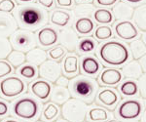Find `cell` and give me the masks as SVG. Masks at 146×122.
I'll return each mask as SVG.
<instances>
[{
	"mask_svg": "<svg viewBox=\"0 0 146 122\" xmlns=\"http://www.w3.org/2000/svg\"><path fill=\"white\" fill-rule=\"evenodd\" d=\"M37 40L43 47H51L58 41V34L56 29L51 27L41 29L37 33Z\"/></svg>",
	"mask_w": 146,
	"mask_h": 122,
	"instance_id": "13",
	"label": "cell"
},
{
	"mask_svg": "<svg viewBox=\"0 0 146 122\" xmlns=\"http://www.w3.org/2000/svg\"><path fill=\"white\" fill-rule=\"evenodd\" d=\"M96 99L98 102H100V104L106 107L107 109H112L118 104L120 97L118 93L113 89H103L98 93Z\"/></svg>",
	"mask_w": 146,
	"mask_h": 122,
	"instance_id": "14",
	"label": "cell"
},
{
	"mask_svg": "<svg viewBox=\"0 0 146 122\" xmlns=\"http://www.w3.org/2000/svg\"><path fill=\"white\" fill-rule=\"evenodd\" d=\"M121 72L124 77H126L128 79H133V80H138V78L143 73L139 63L136 60H133L131 62L125 64L123 67H122Z\"/></svg>",
	"mask_w": 146,
	"mask_h": 122,
	"instance_id": "19",
	"label": "cell"
},
{
	"mask_svg": "<svg viewBox=\"0 0 146 122\" xmlns=\"http://www.w3.org/2000/svg\"><path fill=\"white\" fill-rule=\"evenodd\" d=\"M10 41L12 48L21 52H29L30 50L36 48L37 39L33 31L27 29H18L10 36Z\"/></svg>",
	"mask_w": 146,
	"mask_h": 122,
	"instance_id": "5",
	"label": "cell"
},
{
	"mask_svg": "<svg viewBox=\"0 0 146 122\" xmlns=\"http://www.w3.org/2000/svg\"><path fill=\"white\" fill-rule=\"evenodd\" d=\"M142 104L138 100H127L117 109V116L123 120H135L142 113Z\"/></svg>",
	"mask_w": 146,
	"mask_h": 122,
	"instance_id": "8",
	"label": "cell"
},
{
	"mask_svg": "<svg viewBox=\"0 0 146 122\" xmlns=\"http://www.w3.org/2000/svg\"><path fill=\"white\" fill-rule=\"evenodd\" d=\"M94 18L96 23H102V25H108L113 22V15L111 11L107 9H98L94 13Z\"/></svg>",
	"mask_w": 146,
	"mask_h": 122,
	"instance_id": "31",
	"label": "cell"
},
{
	"mask_svg": "<svg viewBox=\"0 0 146 122\" xmlns=\"http://www.w3.org/2000/svg\"><path fill=\"white\" fill-rule=\"evenodd\" d=\"M120 92L126 97H135L139 93V89H138V85L135 81L126 80L120 86Z\"/></svg>",
	"mask_w": 146,
	"mask_h": 122,
	"instance_id": "29",
	"label": "cell"
},
{
	"mask_svg": "<svg viewBox=\"0 0 146 122\" xmlns=\"http://www.w3.org/2000/svg\"><path fill=\"white\" fill-rule=\"evenodd\" d=\"M20 2H23V3H27V2H32L34 0H19Z\"/></svg>",
	"mask_w": 146,
	"mask_h": 122,
	"instance_id": "49",
	"label": "cell"
},
{
	"mask_svg": "<svg viewBox=\"0 0 146 122\" xmlns=\"http://www.w3.org/2000/svg\"><path fill=\"white\" fill-rule=\"evenodd\" d=\"M20 74L22 75L23 78L27 79H33L36 77V69L34 67V65H23L22 67L19 70Z\"/></svg>",
	"mask_w": 146,
	"mask_h": 122,
	"instance_id": "36",
	"label": "cell"
},
{
	"mask_svg": "<svg viewBox=\"0 0 146 122\" xmlns=\"http://www.w3.org/2000/svg\"><path fill=\"white\" fill-rule=\"evenodd\" d=\"M63 71L69 76H75V74L78 73V58L76 56H67L64 59Z\"/></svg>",
	"mask_w": 146,
	"mask_h": 122,
	"instance_id": "25",
	"label": "cell"
},
{
	"mask_svg": "<svg viewBox=\"0 0 146 122\" xmlns=\"http://www.w3.org/2000/svg\"><path fill=\"white\" fill-rule=\"evenodd\" d=\"M16 3L14 0H0V12L10 14L16 9Z\"/></svg>",
	"mask_w": 146,
	"mask_h": 122,
	"instance_id": "38",
	"label": "cell"
},
{
	"mask_svg": "<svg viewBox=\"0 0 146 122\" xmlns=\"http://www.w3.org/2000/svg\"><path fill=\"white\" fill-rule=\"evenodd\" d=\"M124 122H140V121H137V120H126Z\"/></svg>",
	"mask_w": 146,
	"mask_h": 122,
	"instance_id": "51",
	"label": "cell"
},
{
	"mask_svg": "<svg viewBox=\"0 0 146 122\" xmlns=\"http://www.w3.org/2000/svg\"><path fill=\"white\" fill-rule=\"evenodd\" d=\"M95 23L91 18H81L78 19L75 23V30L81 35L90 34L94 30Z\"/></svg>",
	"mask_w": 146,
	"mask_h": 122,
	"instance_id": "23",
	"label": "cell"
},
{
	"mask_svg": "<svg viewBox=\"0 0 146 122\" xmlns=\"http://www.w3.org/2000/svg\"><path fill=\"white\" fill-rule=\"evenodd\" d=\"M88 114V105L83 101L70 98L62 105V115L67 122H84Z\"/></svg>",
	"mask_w": 146,
	"mask_h": 122,
	"instance_id": "4",
	"label": "cell"
},
{
	"mask_svg": "<svg viewBox=\"0 0 146 122\" xmlns=\"http://www.w3.org/2000/svg\"><path fill=\"white\" fill-rule=\"evenodd\" d=\"M66 54V50L63 48L62 46L58 45V46H56L54 47L53 49H51L50 51L48 52V55L52 60L54 61H56V60H60L62 59L63 56Z\"/></svg>",
	"mask_w": 146,
	"mask_h": 122,
	"instance_id": "37",
	"label": "cell"
},
{
	"mask_svg": "<svg viewBox=\"0 0 146 122\" xmlns=\"http://www.w3.org/2000/svg\"><path fill=\"white\" fill-rule=\"evenodd\" d=\"M143 105H144V107H146V99H143Z\"/></svg>",
	"mask_w": 146,
	"mask_h": 122,
	"instance_id": "52",
	"label": "cell"
},
{
	"mask_svg": "<svg viewBox=\"0 0 146 122\" xmlns=\"http://www.w3.org/2000/svg\"><path fill=\"white\" fill-rule=\"evenodd\" d=\"M96 4L98 6H103V7H109L114 5L117 2V0H96Z\"/></svg>",
	"mask_w": 146,
	"mask_h": 122,
	"instance_id": "42",
	"label": "cell"
},
{
	"mask_svg": "<svg viewBox=\"0 0 146 122\" xmlns=\"http://www.w3.org/2000/svg\"><path fill=\"white\" fill-rule=\"evenodd\" d=\"M30 90L35 97L41 101H46L50 97L52 92V87L48 81L46 80H36L30 85Z\"/></svg>",
	"mask_w": 146,
	"mask_h": 122,
	"instance_id": "16",
	"label": "cell"
},
{
	"mask_svg": "<svg viewBox=\"0 0 146 122\" xmlns=\"http://www.w3.org/2000/svg\"><path fill=\"white\" fill-rule=\"evenodd\" d=\"M135 9L129 4L120 1L112 9V15L118 21H131L133 16Z\"/></svg>",
	"mask_w": 146,
	"mask_h": 122,
	"instance_id": "17",
	"label": "cell"
},
{
	"mask_svg": "<svg viewBox=\"0 0 146 122\" xmlns=\"http://www.w3.org/2000/svg\"><path fill=\"white\" fill-rule=\"evenodd\" d=\"M89 119L93 122H105L108 119V112L102 107H93L89 111Z\"/></svg>",
	"mask_w": 146,
	"mask_h": 122,
	"instance_id": "30",
	"label": "cell"
},
{
	"mask_svg": "<svg viewBox=\"0 0 146 122\" xmlns=\"http://www.w3.org/2000/svg\"><path fill=\"white\" fill-rule=\"evenodd\" d=\"M98 55L105 64L113 67L125 65L129 59V52L127 46L116 40L102 44L98 50Z\"/></svg>",
	"mask_w": 146,
	"mask_h": 122,
	"instance_id": "3",
	"label": "cell"
},
{
	"mask_svg": "<svg viewBox=\"0 0 146 122\" xmlns=\"http://www.w3.org/2000/svg\"><path fill=\"white\" fill-rule=\"evenodd\" d=\"M70 98H71V95H70V92L67 87H60V86L56 85L52 89L50 100L54 104L58 105H62Z\"/></svg>",
	"mask_w": 146,
	"mask_h": 122,
	"instance_id": "20",
	"label": "cell"
},
{
	"mask_svg": "<svg viewBox=\"0 0 146 122\" xmlns=\"http://www.w3.org/2000/svg\"><path fill=\"white\" fill-rule=\"evenodd\" d=\"M56 3L60 7H71L73 5V0H56Z\"/></svg>",
	"mask_w": 146,
	"mask_h": 122,
	"instance_id": "44",
	"label": "cell"
},
{
	"mask_svg": "<svg viewBox=\"0 0 146 122\" xmlns=\"http://www.w3.org/2000/svg\"><path fill=\"white\" fill-rule=\"evenodd\" d=\"M0 122H1V121H0Z\"/></svg>",
	"mask_w": 146,
	"mask_h": 122,
	"instance_id": "57",
	"label": "cell"
},
{
	"mask_svg": "<svg viewBox=\"0 0 146 122\" xmlns=\"http://www.w3.org/2000/svg\"><path fill=\"white\" fill-rule=\"evenodd\" d=\"M95 37L98 40L102 41V40H106V39H109L110 37H112L113 35V31L112 29L108 25H101V27H98V29H96L95 31Z\"/></svg>",
	"mask_w": 146,
	"mask_h": 122,
	"instance_id": "32",
	"label": "cell"
},
{
	"mask_svg": "<svg viewBox=\"0 0 146 122\" xmlns=\"http://www.w3.org/2000/svg\"><path fill=\"white\" fill-rule=\"evenodd\" d=\"M129 49L133 60L136 61L141 59L146 54V44L141 39H133L129 43Z\"/></svg>",
	"mask_w": 146,
	"mask_h": 122,
	"instance_id": "27",
	"label": "cell"
},
{
	"mask_svg": "<svg viewBox=\"0 0 146 122\" xmlns=\"http://www.w3.org/2000/svg\"><path fill=\"white\" fill-rule=\"evenodd\" d=\"M6 59H7V62L12 65V67H15V69H19V67H21L22 65H23L27 63L25 53L17 50L12 51Z\"/></svg>",
	"mask_w": 146,
	"mask_h": 122,
	"instance_id": "28",
	"label": "cell"
},
{
	"mask_svg": "<svg viewBox=\"0 0 146 122\" xmlns=\"http://www.w3.org/2000/svg\"><path fill=\"white\" fill-rule=\"evenodd\" d=\"M58 109L55 104H47L46 107L43 111V117L47 121H52L58 117Z\"/></svg>",
	"mask_w": 146,
	"mask_h": 122,
	"instance_id": "34",
	"label": "cell"
},
{
	"mask_svg": "<svg viewBox=\"0 0 146 122\" xmlns=\"http://www.w3.org/2000/svg\"><path fill=\"white\" fill-rule=\"evenodd\" d=\"M56 86H60V87H68V84H69V80H68L67 77L60 75L56 79V81L55 82Z\"/></svg>",
	"mask_w": 146,
	"mask_h": 122,
	"instance_id": "41",
	"label": "cell"
},
{
	"mask_svg": "<svg viewBox=\"0 0 146 122\" xmlns=\"http://www.w3.org/2000/svg\"><path fill=\"white\" fill-rule=\"evenodd\" d=\"M27 56V62L31 65H41L45 61H47V54L46 51L42 50L40 48H34L30 50L29 52L25 54Z\"/></svg>",
	"mask_w": 146,
	"mask_h": 122,
	"instance_id": "21",
	"label": "cell"
},
{
	"mask_svg": "<svg viewBox=\"0 0 146 122\" xmlns=\"http://www.w3.org/2000/svg\"><path fill=\"white\" fill-rule=\"evenodd\" d=\"M125 1L129 2V3H131V4H137V3H140V2H142L143 0H125Z\"/></svg>",
	"mask_w": 146,
	"mask_h": 122,
	"instance_id": "48",
	"label": "cell"
},
{
	"mask_svg": "<svg viewBox=\"0 0 146 122\" xmlns=\"http://www.w3.org/2000/svg\"><path fill=\"white\" fill-rule=\"evenodd\" d=\"M18 29V23L12 14L0 12V36L9 38Z\"/></svg>",
	"mask_w": 146,
	"mask_h": 122,
	"instance_id": "12",
	"label": "cell"
},
{
	"mask_svg": "<svg viewBox=\"0 0 146 122\" xmlns=\"http://www.w3.org/2000/svg\"><path fill=\"white\" fill-rule=\"evenodd\" d=\"M81 69L88 76H95L100 71L101 65L96 58L87 56L81 61Z\"/></svg>",
	"mask_w": 146,
	"mask_h": 122,
	"instance_id": "18",
	"label": "cell"
},
{
	"mask_svg": "<svg viewBox=\"0 0 146 122\" xmlns=\"http://www.w3.org/2000/svg\"><path fill=\"white\" fill-rule=\"evenodd\" d=\"M123 75L119 69H105L100 73L98 81L101 85L104 86H116L122 81Z\"/></svg>",
	"mask_w": 146,
	"mask_h": 122,
	"instance_id": "15",
	"label": "cell"
},
{
	"mask_svg": "<svg viewBox=\"0 0 146 122\" xmlns=\"http://www.w3.org/2000/svg\"><path fill=\"white\" fill-rule=\"evenodd\" d=\"M137 85L140 96L143 99H146V73H142V75L138 78Z\"/></svg>",
	"mask_w": 146,
	"mask_h": 122,
	"instance_id": "40",
	"label": "cell"
},
{
	"mask_svg": "<svg viewBox=\"0 0 146 122\" xmlns=\"http://www.w3.org/2000/svg\"><path fill=\"white\" fill-rule=\"evenodd\" d=\"M9 112V107L4 101H0V116H5Z\"/></svg>",
	"mask_w": 146,
	"mask_h": 122,
	"instance_id": "43",
	"label": "cell"
},
{
	"mask_svg": "<svg viewBox=\"0 0 146 122\" xmlns=\"http://www.w3.org/2000/svg\"><path fill=\"white\" fill-rule=\"evenodd\" d=\"M144 38H145V44H146V34H145V36H144Z\"/></svg>",
	"mask_w": 146,
	"mask_h": 122,
	"instance_id": "56",
	"label": "cell"
},
{
	"mask_svg": "<svg viewBox=\"0 0 146 122\" xmlns=\"http://www.w3.org/2000/svg\"><path fill=\"white\" fill-rule=\"evenodd\" d=\"M13 111L14 113L20 118L25 120H31L38 115L39 105L33 98L25 96L14 104Z\"/></svg>",
	"mask_w": 146,
	"mask_h": 122,
	"instance_id": "6",
	"label": "cell"
},
{
	"mask_svg": "<svg viewBox=\"0 0 146 122\" xmlns=\"http://www.w3.org/2000/svg\"><path fill=\"white\" fill-rule=\"evenodd\" d=\"M78 1H83L84 2V1H89V0H78Z\"/></svg>",
	"mask_w": 146,
	"mask_h": 122,
	"instance_id": "55",
	"label": "cell"
},
{
	"mask_svg": "<svg viewBox=\"0 0 146 122\" xmlns=\"http://www.w3.org/2000/svg\"><path fill=\"white\" fill-rule=\"evenodd\" d=\"M133 20L136 29H140L141 31H146V3L135 9Z\"/></svg>",
	"mask_w": 146,
	"mask_h": 122,
	"instance_id": "22",
	"label": "cell"
},
{
	"mask_svg": "<svg viewBox=\"0 0 146 122\" xmlns=\"http://www.w3.org/2000/svg\"><path fill=\"white\" fill-rule=\"evenodd\" d=\"M4 122H20V121H17V120H14V119H7Z\"/></svg>",
	"mask_w": 146,
	"mask_h": 122,
	"instance_id": "50",
	"label": "cell"
},
{
	"mask_svg": "<svg viewBox=\"0 0 146 122\" xmlns=\"http://www.w3.org/2000/svg\"><path fill=\"white\" fill-rule=\"evenodd\" d=\"M70 95L90 105L94 103L98 92V83L95 78L88 75H76L68 84Z\"/></svg>",
	"mask_w": 146,
	"mask_h": 122,
	"instance_id": "2",
	"label": "cell"
},
{
	"mask_svg": "<svg viewBox=\"0 0 146 122\" xmlns=\"http://www.w3.org/2000/svg\"><path fill=\"white\" fill-rule=\"evenodd\" d=\"M138 63H139L141 69H142L143 73H146V54H145L144 56H143L142 58L138 60Z\"/></svg>",
	"mask_w": 146,
	"mask_h": 122,
	"instance_id": "46",
	"label": "cell"
},
{
	"mask_svg": "<svg viewBox=\"0 0 146 122\" xmlns=\"http://www.w3.org/2000/svg\"><path fill=\"white\" fill-rule=\"evenodd\" d=\"M15 19L18 27L30 31L45 27L49 23V14L45 8L38 4L20 5L15 10Z\"/></svg>",
	"mask_w": 146,
	"mask_h": 122,
	"instance_id": "1",
	"label": "cell"
},
{
	"mask_svg": "<svg viewBox=\"0 0 146 122\" xmlns=\"http://www.w3.org/2000/svg\"><path fill=\"white\" fill-rule=\"evenodd\" d=\"M95 6L93 4L89 3H82L78 4L75 6V8L73 9V14H74L75 18H90L92 15H94L95 13Z\"/></svg>",
	"mask_w": 146,
	"mask_h": 122,
	"instance_id": "26",
	"label": "cell"
},
{
	"mask_svg": "<svg viewBox=\"0 0 146 122\" xmlns=\"http://www.w3.org/2000/svg\"><path fill=\"white\" fill-rule=\"evenodd\" d=\"M27 90V85L18 76H10L0 82V94L4 98H15Z\"/></svg>",
	"mask_w": 146,
	"mask_h": 122,
	"instance_id": "7",
	"label": "cell"
},
{
	"mask_svg": "<svg viewBox=\"0 0 146 122\" xmlns=\"http://www.w3.org/2000/svg\"><path fill=\"white\" fill-rule=\"evenodd\" d=\"M12 51L13 50L9 38L0 36V60H5Z\"/></svg>",
	"mask_w": 146,
	"mask_h": 122,
	"instance_id": "35",
	"label": "cell"
},
{
	"mask_svg": "<svg viewBox=\"0 0 146 122\" xmlns=\"http://www.w3.org/2000/svg\"><path fill=\"white\" fill-rule=\"evenodd\" d=\"M38 1L43 8L51 9L54 5V0H38Z\"/></svg>",
	"mask_w": 146,
	"mask_h": 122,
	"instance_id": "45",
	"label": "cell"
},
{
	"mask_svg": "<svg viewBox=\"0 0 146 122\" xmlns=\"http://www.w3.org/2000/svg\"><path fill=\"white\" fill-rule=\"evenodd\" d=\"M60 45L68 52H75L79 43V36L72 27L62 29L58 34Z\"/></svg>",
	"mask_w": 146,
	"mask_h": 122,
	"instance_id": "10",
	"label": "cell"
},
{
	"mask_svg": "<svg viewBox=\"0 0 146 122\" xmlns=\"http://www.w3.org/2000/svg\"><path fill=\"white\" fill-rule=\"evenodd\" d=\"M58 122H67L66 120H58Z\"/></svg>",
	"mask_w": 146,
	"mask_h": 122,
	"instance_id": "54",
	"label": "cell"
},
{
	"mask_svg": "<svg viewBox=\"0 0 146 122\" xmlns=\"http://www.w3.org/2000/svg\"><path fill=\"white\" fill-rule=\"evenodd\" d=\"M140 122H146V109L145 111L141 113V118H140Z\"/></svg>",
	"mask_w": 146,
	"mask_h": 122,
	"instance_id": "47",
	"label": "cell"
},
{
	"mask_svg": "<svg viewBox=\"0 0 146 122\" xmlns=\"http://www.w3.org/2000/svg\"><path fill=\"white\" fill-rule=\"evenodd\" d=\"M62 75L60 64L54 60H47L39 65V76L48 82H56Z\"/></svg>",
	"mask_w": 146,
	"mask_h": 122,
	"instance_id": "9",
	"label": "cell"
},
{
	"mask_svg": "<svg viewBox=\"0 0 146 122\" xmlns=\"http://www.w3.org/2000/svg\"><path fill=\"white\" fill-rule=\"evenodd\" d=\"M108 122H118V121L115 120V119H112V120H110V121H108Z\"/></svg>",
	"mask_w": 146,
	"mask_h": 122,
	"instance_id": "53",
	"label": "cell"
},
{
	"mask_svg": "<svg viewBox=\"0 0 146 122\" xmlns=\"http://www.w3.org/2000/svg\"><path fill=\"white\" fill-rule=\"evenodd\" d=\"M96 47V42L93 38H84L79 41L78 48L82 53H91Z\"/></svg>",
	"mask_w": 146,
	"mask_h": 122,
	"instance_id": "33",
	"label": "cell"
},
{
	"mask_svg": "<svg viewBox=\"0 0 146 122\" xmlns=\"http://www.w3.org/2000/svg\"><path fill=\"white\" fill-rule=\"evenodd\" d=\"M50 21L53 25H56L58 27H65L70 21V15L66 11L55 10L52 12Z\"/></svg>",
	"mask_w": 146,
	"mask_h": 122,
	"instance_id": "24",
	"label": "cell"
},
{
	"mask_svg": "<svg viewBox=\"0 0 146 122\" xmlns=\"http://www.w3.org/2000/svg\"><path fill=\"white\" fill-rule=\"evenodd\" d=\"M13 71V67L8 62L3 60H0V78H3L9 75Z\"/></svg>",
	"mask_w": 146,
	"mask_h": 122,
	"instance_id": "39",
	"label": "cell"
},
{
	"mask_svg": "<svg viewBox=\"0 0 146 122\" xmlns=\"http://www.w3.org/2000/svg\"><path fill=\"white\" fill-rule=\"evenodd\" d=\"M117 36L123 40H133L138 36V29L131 21H121L115 25Z\"/></svg>",
	"mask_w": 146,
	"mask_h": 122,
	"instance_id": "11",
	"label": "cell"
}]
</instances>
